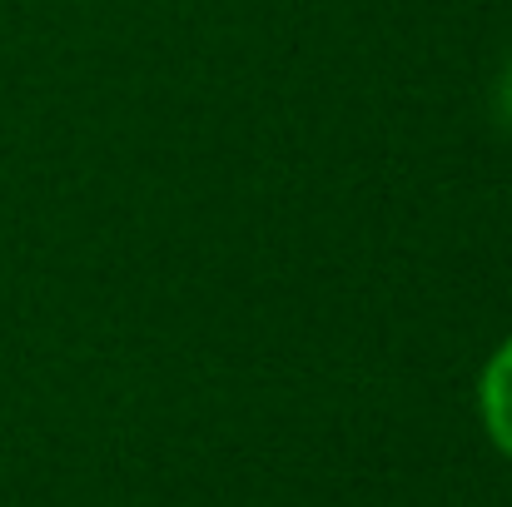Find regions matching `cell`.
Listing matches in <instances>:
<instances>
[{"instance_id":"cell-1","label":"cell","mask_w":512,"mask_h":507,"mask_svg":"<svg viewBox=\"0 0 512 507\" xmlns=\"http://www.w3.org/2000/svg\"><path fill=\"white\" fill-rule=\"evenodd\" d=\"M478 423L488 433V443L512 463V338H503L483 373H478Z\"/></svg>"},{"instance_id":"cell-2","label":"cell","mask_w":512,"mask_h":507,"mask_svg":"<svg viewBox=\"0 0 512 507\" xmlns=\"http://www.w3.org/2000/svg\"><path fill=\"white\" fill-rule=\"evenodd\" d=\"M498 110H503V125H512V65L503 75V85H498Z\"/></svg>"}]
</instances>
